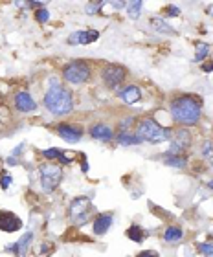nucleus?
Masks as SVG:
<instances>
[{
    "label": "nucleus",
    "mask_w": 213,
    "mask_h": 257,
    "mask_svg": "<svg viewBox=\"0 0 213 257\" xmlns=\"http://www.w3.org/2000/svg\"><path fill=\"white\" fill-rule=\"evenodd\" d=\"M169 114L173 121L184 127H193L200 121L202 116V101L197 96L184 94V96L175 97L169 105Z\"/></svg>",
    "instance_id": "nucleus-1"
},
{
    "label": "nucleus",
    "mask_w": 213,
    "mask_h": 257,
    "mask_svg": "<svg viewBox=\"0 0 213 257\" xmlns=\"http://www.w3.org/2000/svg\"><path fill=\"white\" fill-rule=\"evenodd\" d=\"M44 105L53 116H68L74 110V99L68 88H64L55 77L50 79V86L44 94Z\"/></svg>",
    "instance_id": "nucleus-2"
},
{
    "label": "nucleus",
    "mask_w": 213,
    "mask_h": 257,
    "mask_svg": "<svg viewBox=\"0 0 213 257\" xmlns=\"http://www.w3.org/2000/svg\"><path fill=\"white\" fill-rule=\"evenodd\" d=\"M136 136H138L142 142H149V144H162V142H167V140H171V131H169V128L160 127L155 119L145 118L138 123Z\"/></svg>",
    "instance_id": "nucleus-3"
},
{
    "label": "nucleus",
    "mask_w": 213,
    "mask_h": 257,
    "mask_svg": "<svg viewBox=\"0 0 213 257\" xmlns=\"http://www.w3.org/2000/svg\"><path fill=\"white\" fill-rule=\"evenodd\" d=\"M92 70L85 61H72L63 68V77L70 85H83L90 79Z\"/></svg>",
    "instance_id": "nucleus-4"
},
{
    "label": "nucleus",
    "mask_w": 213,
    "mask_h": 257,
    "mask_svg": "<svg viewBox=\"0 0 213 257\" xmlns=\"http://www.w3.org/2000/svg\"><path fill=\"white\" fill-rule=\"evenodd\" d=\"M92 211H94V206H92V202L86 197L74 198V202L70 204L68 209L70 219L77 226H83L85 222H88L92 219Z\"/></svg>",
    "instance_id": "nucleus-5"
},
{
    "label": "nucleus",
    "mask_w": 213,
    "mask_h": 257,
    "mask_svg": "<svg viewBox=\"0 0 213 257\" xmlns=\"http://www.w3.org/2000/svg\"><path fill=\"white\" fill-rule=\"evenodd\" d=\"M61 182H63V167L55 166V164H44V166H41V184H43L44 191H55Z\"/></svg>",
    "instance_id": "nucleus-6"
},
{
    "label": "nucleus",
    "mask_w": 213,
    "mask_h": 257,
    "mask_svg": "<svg viewBox=\"0 0 213 257\" xmlns=\"http://www.w3.org/2000/svg\"><path fill=\"white\" fill-rule=\"evenodd\" d=\"M125 75H127V72H125V68L120 66V64H109V66H103L101 68L103 85H105L106 88H111V90L122 86V83L125 81Z\"/></svg>",
    "instance_id": "nucleus-7"
},
{
    "label": "nucleus",
    "mask_w": 213,
    "mask_h": 257,
    "mask_svg": "<svg viewBox=\"0 0 213 257\" xmlns=\"http://www.w3.org/2000/svg\"><path fill=\"white\" fill-rule=\"evenodd\" d=\"M191 133L187 128H178L175 133V136L171 138V151L167 155H178L184 156V151L191 145Z\"/></svg>",
    "instance_id": "nucleus-8"
},
{
    "label": "nucleus",
    "mask_w": 213,
    "mask_h": 257,
    "mask_svg": "<svg viewBox=\"0 0 213 257\" xmlns=\"http://www.w3.org/2000/svg\"><path fill=\"white\" fill-rule=\"evenodd\" d=\"M13 101H15V108L22 114H30L37 110V103H35V99H33L26 90L17 92L15 97H13Z\"/></svg>",
    "instance_id": "nucleus-9"
},
{
    "label": "nucleus",
    "mask_w": 213,
    "mask_h": 257,
    "mask_svg": "<svg viewBox=\"0 0 213 257\" xmlns=\"http://www.w3.org/2000/svg\"><path fill=\"white\" fill-rule=\"evenodd\" d=\"M22 228V220L13 211H0V230L6 233H13Z\"/></svg>",
    "instance_id": "nucleus-10"
},
{
    "label": "nucleus",
    "mask_w": 213,
    "mask_h": 257,
    "mask_svg": "<svg viewBox=\"0 0 213 257\" xmlns=\"http://www.w3.org/2000/svg\"><path fill=\"white\" fill-rule=\"evenodd\" d=\"M57 134L64 142H70V144H75L83 138V128L75 127L74 123H61L57 125Z\"/></svg>",
    "instance_id": "nucleus-11"
},
{
    "label": "nucleus",
    "mask_w": 213,
    "mask_h": 257,
    "mask_svg": "<svg viewBox=\"0 0 213 257\" xmlns=\"http://www.w3.org/2000/svg\"><path fill=\"white\" fill-rule=\"evenodd\" d=\"M99 39V32L96 30H81V32H74L68 37L70 44H90Z\"/></svg>",
    "instance_id": "nucleus-12"
},
{
    "label": "nucleus",
    "mask_w": 213,
    "mask_h": 257,
    "mask_svg": "<svg viewBox=\"0 0 213 257\" xmlns=\"http://www.w3.org/2000/svg\"><path fill=\"white\" fill-rule=\"evenodd\" d=\"M32 241H33V233L32 231H28V233H24V235L13 244V246L8 248V252H13L17 257H26L28 250H30V246H32Z\"/></svg>",
    "instance_id": "nucleus-13"
},
{
    "label": "nucleus",
    "mask_w": 213,
    "mask_h": 257,
    "mask_svg": "<svg viewBox=\"0 0 213 257\" xmlns=\"http://www.w3.org/2000/svg\"><path fill=\"white\" fill-rule=\"evenodd\" d=\"M112 215L111 213H99L94 219V222H92V231L96 233V235H105L106 231L111 230L112 226Z\"/></svg>",
    "instance_id": "nucleus-14"
},
{
    "label": "nucleus",
    "mask_w": 213,
    "mask_h": 257,
    "mask_svg": "<svg viewBox=\"0 0 213 257\" xmlns=\"http://www.w3.org/2000/svg\"><path fill=\"white\" fill-rule=\"evenodd\" d=\"M90 136L92 138L99 140V142H111L114 138V133H112V128L105 123H96L94 127L90 128Z\"/></svg>",
    "instance_id": "nucleus-15"
},
{
    "label": "nucleus",
    "mask_w": 213,
    "mask_h": 257,
    "mask_svg": "<svg viewBox=\"0 0 213 257\" xmlns=\"http://www.w3.org/2000/svg\"><path fill=\"white\" fill-rule=\"evenodd\" d=\"M120 97H122L127 105H133V103H136V101L142 99V90H140L136 85H131V86H127V88H123L122 94H120Z\"/></svg>",
    "instance_id": "nucleus-16"
},
{
    "label": "nucleus",
    "mask_w": 213,
    "mask_h": 257,
    "mask_svg": "<svg viewBox=\"0 0 213 257\" xmlns=\"http://www.w3.org/2000/svg\"><path fill=\"white\" fill-rule=\"evenodd\" d=\"M116 144L118 145H123V147H127V145H138L142 144V140L136 136V134H131V133H120L116 136Z\"/></svg>",
    "instance_id": "nucleus-17"
},
{
    "label": "nucleus",
    "mask_w": 213,
    "mask_h": 257,
    "mask_svg": "<svg viewBox=\"0 0 213 257\" xmlns=\"http://www.w3.org/2000/svg\"><path fill=\"white\" fill-rule=\"evenodd\" d=\"M182 237H184V230H182L180 226H169V228L164 231L165 242H178Z\"/></svg>",
    "instance_id": "nucleus-18"
},
{
    "label": "nucleus",
    "mask_w": 213,
    "mask_h": 257,
    "mask_svg": "<svg viewBox=\"0 0 213 257\" xmlns=\"http://www.w3.org/2000/svg\"><path fill=\"white\" fill-rule=\"evenodd\" d=\"M151 28L156 30L158 33H169V35H175V30H173L164 19H160V17H153V19H151Z\"/></svg>",
    "instance_id": "nucleus-19"
},
{
    "label": "nucleus",
    "mask_w": 213,
    "mask_h": 257,
    "mask_svg": "<svg viewBox=\"0 0 213 257\" xmlns=\"http://www.w3.org/2000/svg\"><path fill=\"white\" fill-rule=\"evenodd\" d=\"M165 166H171V167H178V169H184L187 166V160L186 156H178V155H169L164 158Z\"/></svg>",
    "instance_id": "nucleus-20"
},
{
    "label": "nucleus",
    "mask_w": 213,
    "mask_h": 257,
    "mask_svg": "<svg viewBox=\"0 0 213 257\" xmlns=\"http://www.w3.org/2000/svg\"><path fill=\"white\" fill-rule=\"evenodd\" d=\"M127 237L134 242H144L145 239V231L140 228V226H131L127 230Z\"/></svg>",
    "instance_id": "nucleus-21"
},
{
    "label": "nucleus",
    "mask_w": 213,
    "mask_h": 257,
    "mask_svg": "<svg viewBox=\"0 0 213 257\" xmlns=\"http://www.w3.org/2000/svg\"><path fill=\"white\" fill-rule=\"evenodd\" d=\"M142 2H131V4H129V8H127V13H129V17H131V19H133V21H136V19H138L140 17V13H142Z\"/></svg>",
    "instance_id": "nucleus-22"
},
{
    "label": "nucleus",
    "mask_w": 213,
    "mask_h": 257,
    "mask_svg": "<svg viewBox=\"0 0 213 257\" xmlns=\"http://www.w3.org/2000/svg\"><path fill=\"white\" fill-rule=\"evenodd\" d=\"M209 54V44H206V43H198L197 44V54H195V61H202L206 55Z\"/></svg>",
    "instance_id": "nucleus-23"
},
{
    "label": "nucleus",
    "mask_w": 213,
    "mask_h": 257,
    "mask_svg": "<svg viewBox=\"0 0 213 257\" xmlns=\"http://www.w3.org/2000/svg\"><path fill=\"white\" fill-rule=\"evenodd\" d=\"M198 252L202 253L204 257H213V242H200Z\"/></svg>",
    "instance_id": "nucleus-24"
},
{
    "label": "nucleus",
    "mask_w": 213,
    "mask_h": 257,
    "mask_svg": "<svg viewBox=\"0 0 213 257\" xmlns=\"http://www.w3.org/2000/svg\"><path fill=\"white\" fill-rule=\"evenodd\" d=\"M101 6H103V2H90V4H86L85 13L86 15H96V13H99Z\"/></svg>",
    "instance_id": "nucleus-25"
},
{
    "label": "nucleus",
    "mask_w": 213,
    "mask_h": 257,
    "mask_svg": "<svg viewBox=\"0 0 213 257\" xmlns=\"http://www.w3.org/2000/svg\"><path fill=\"white\" fill-rule=\"evenodd\" d=\"M35 19H37V22H41V24H44V22H48V19H50V11L46 10V8H41V10L35 11Z\"/></svg>",
    "instance_id": "nucleus-26"
},
{
    "label": "nucleus",
    "mask_w": 213,
    "mask_h": 257,
    "mask_svg": "<svg viewBox=\"0 0 213 257\" xmlns=\"http://www.w3.org/2000/svg\"><path fill=\"white\" fill-rule=\"evenodd\" d=\"M43 156L46 158V160H53V158H59V156H61V151L55 149V147H52V149L43 151Z\"/></svg>",
    "instance_id": "nucleus-27"
},
{
    "label": "nucleus",
    "mask_w": 213,
    "mask_h": 257,
    "mask_svg": "<svg viewBox=\"0 0 213 257\" xmlns=\"http://www.w3.org/2000/svg\"><path fill=\"white\" fill-rule=\"evenodd\" d=\"M75 158V153H61V156H59V160H61V164H70V162Z\"/></svg>",
    "instance_id": "nucleus-28"
},
{
    "label": "nucleus",
    "mask_w": 213,
    "mask_h": 257,
    "mask_svg": "<svg viewBox=\"0 0 213 257\" xmlns=\"http://www.w3.org/2000/svg\"><path fill=\"white\" fill-rule=\"evenodd\" d=\"M11 182H13V178H11L10 175H4V177L0 178V188H2V189H8L11 186Z\"/></svg>",
    "instance_id": "nucleus-29"
},
{
    "label": "nucleus",
    "mask_w": 213,
    "mask_h": 257,
    "mask_svg": "<svg viewBox=\"0 0 213 257\" xmlns=\"http://www.w3.org/2000/svg\"><path fill=\"white\" fill-rule=\"evenodd\" d=\"M167 15H169V17H176V15H180V10H178L176 6H167Z\"/></svg>",
    "instance_id": "nucleus-30"
},
{
    "label": "nucleus",
    "mask_w": 213,
    "mask_h": 257,
    "mask_svg": "<svg viewBox=\"0 0 213 257\" xmlns=\"http://www.w3.org/2000/svg\"><path fill=\"white\" fill-rule=\"evenodd\" d=\"M136 257H158V253L155 250H144V252H140Z\"/></svg>",
    "instance_id": "nucleus-31"
},
{
    "label": "nucleus",
    "mask_w": 213,
    "mask_h": 257,
    "mask_svg": "<svg viewBox=\"0 0 213 257\" xmlns=\"http://www.w3.org/2000/svg\"><path fill=\"white\" fill-rule=\"evenodd\" d=\"M81 155V167H83V173H86L88 171V164H86V158L83 156V153H79Z\"/></svg>",
    "instance_id": "nucleus-32"
},
{
    "label": "nucleus",
    "mask_w": 213,
    "mask_h": 257,
    "mask_svg": "<svg viewBox=\"0 0 213 257\" xmlns=\"http://www.w3.org/2000/svg\"><path fill=\"white\" fill-rule=\"evenodd\" d=\"M202 70H204V72H213V61H211V63H204Z\"/></svg>",
    "instance_id": "nucleus-33"
},
{
    "label": "nucleus",
    "mask_w": 213,
    "mask_h": 257,
    "mask_svg": "<svg viewBox=\"0 0 213 257\" xmlns=\"http://www.w3.org/2000/svg\"><path fill=\"white\" fill-rule=\"evenodd\" d=\"M211 145L206 144V147H204V156H211Z\"/></svg>",
    "instance_id": "nucleus-34"
},
{
    "label": "nucleus",
    "mask_w": 213,
    "mask_h": 257,
    "mask_svg": "<svg viewBox=\"0 0 213 257\" xmlns=\"http://www.w3.org/2000/svg\"><path fill=\"white\" fill-rule=\"evenodd\" d=\"M8 164H11V166H13V164H17V160H15V158H8Z\"/></svg>",
    "instance_id": "nucleus-35"
},
{
    "label": "nucleus",
    "mask_w": 213,
    "mask_h": 257,
    "mask_svg": "<svg viewBox=\"0 0 213 257\" xmlns=\"http://www.w3.org/2000/svg\"><path fill=\"white\" fill-rule=\"evenodd\" d=\"M208 13H209V15L213 17V4H211V6H209V8H208Z\"/></svg>",
    "instance_id": "nucleus-36"
},
{
    "label": "nucleus",
    "mask_w": 213,
    "mask_h": 257,
    "mask_svg": "<svg viewBox=\"0 0 213 257\" xmlns=\"http://www.w3.org/2000/svg\"><path fill=\"white\" fill-rule=\"evenodd\" d=\"M209 188H211V189H213V180H211V182H209Z\"/></svg>",
    "instance_id": "nucleus-37"
}]
</instances>
